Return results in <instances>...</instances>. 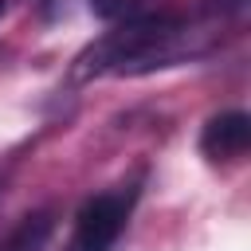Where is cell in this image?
<instances>
[{
    "label": "cell",
    "instance_id": "cell-1",
    "mask_svg": "<svg viewBox=\"0 0 251 251\" xmlns=\"http://www.w3.org/2000/svg\"><path fill=\"white\" fill-rule=\"evenodd\" d=\"M216 43L212 27L188 16H133L122 20L114 31L86 43L71 63V82L90 78H141L165 67L192 63L208 55Z\"/></svg>",
    "mask_w": 251,
    "mask_h": 251
},
{
    "label": "cell",
    "instance_id": "cell-2",
    "mask_svg": "<svg viewBox=\"0 0 251 251\" xmlns=\"http://www.w3.org/2000/svg\"><path fill=\"white\" fill-rule=\"evenodd\" d=\"M133 204H137V180L86 196L82 208L75 212V227H71V239L63 251H110L122 239Z\"/></svg>",
    "mask_w": 251,
    "mask_h": 251
},
{
    "label": "cell",
    "instance_id": "cell-3",
    "mask_svg": "<svg viewBox=\"0 0 251 251\" xmlns=\"http://www.w3.org/2000/svg\"><path fill=\"white\" fill-rule=\"evenodd\" d=\"M251 145V118L243 110H224V114H212L200 129V153L216 165H227V161H239Z\"/></svg>",
    "mask_w": 251,
    "mask_h": 251
},
{
    "label": "cell",
    "instance_id": "cell-4",
    "mask_svg": "<svg viewBox=\"0 0 251 251\" xmlns=\"http://www.w3.org/2000/svg\"><path fill=\"white\" fill-rule=\"evenodd\" d=\"M55 235V212L51 208H39V212H27L0 243V251H47Z\"/></svg>",
    "mask_w": 251,
    "mask_h": 251
},
{
    "label": "cell",
    "instance_id": "cell-5",
    "mask_svg": "<svg viewBox=\"0 0 251 251\" xmlns=\"http://www.w3.org/2000/svg\"><path fill=\"white\" fill-rule=\"evenodd\" d=\"M141 8H145V0H90V12L110 24L133 20V16H141Z\"/></svg>",
    "mask_w": 251,
    "mask_h": 251
},
{
    "label": "cell",
    "instance_id": "cell-6",
    "mask_svg": "<svg viewBox=\"0 0 251 251\" xmlns=\"http://www.w3.org/2000/svg\"><path fill=\"white\" fill-rule=\"evenodd\" d=\"M220 12H227V16H235V12H243L247 8V0H212Z\"/></svg>",
    "mask_w": 251,
    "mask_h": 251
},
{
    "label": "cell",
    "instance_id": "cell-7",
    "mask_svg": "<svg viewBox=\"0 0 251 251\" xmlns=\"http://www.w3.org/2000/svg\"><path fill=\"white\" fill-rule=\"evenodd\" d=\"M63 4H67V0H39V8H43V16H47V20H51V16H55Z\"/></svg>",
    "mask_w": 251,
    "mask_h": 251
},
{
    "label": "cell",
    "instance_id": "cell-8",
    "mask_svg": "<svg viewBox=\"0 0 251 251\" xmlns=\"http://www.w3.org/2000/svg\"><path fill=\"white\" fill-rule=\"evenodd\" d=\"M4 8H8V4H4V0H0V16H4Z\"/></svg>",
    "mask_w": 251,
    "mask_h": 251
}]
</instances>
